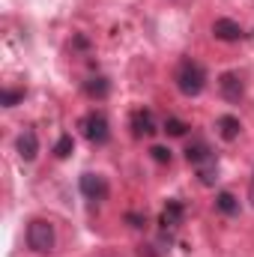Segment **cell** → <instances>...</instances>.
Wrapping results in <instances>:
<instances>
[{
	"label": "cell",
	"instance_id": "9",
	"mask_svg": "<svg viewBox=\"0 0 254 257\" xmlns=\"http://www.w3.org/2000/svg\"><path fill=\"white\" fill-rule=\"evenodd\" d=\"M212 36L221 39V42H239L245 33H242V27H239L233 18H218V21L212 24Z\"/></svg>",
	"mask_w": 254,
	"mask_h": 257
},
{
	"label": "cell",
	"instance_id": "8",
	"mask_svg": "<svg viewBox=\"0 0 254 257\" xmlns=\"http://www.w3.org/2000/svg\"><path fill=\"white\" fill-rule=\"evenodd\" d=\"M159 128H156V120H153V111H147V108H138L135 114H132V135L135 138H150V135H156Z\"/></svg>",
	"mask_w": 254,
	"mask_h": 257
},
{
	"label": "cell",
	"instance_id": "2",
	"mask_svg": "<svg viewBox=\"0 0 254 257\" xmlns=\"http://www.w3.org/2000/svg\"><path fill=\"white\" fill-rule=\"evenodd\" d=\"M57 245V233H54V224L48 218H33L27 224V248L33 254H51Z\"/></svg>",
	"mask_w": 254,
	"mask_h": 257
},
{
	"label": "cell",
	"instance_id": "15",
	"mask_svg": "<svg viewBox=\"0 0 254 257\" xmlns=\"http://www.w3.org/2000/svg\"><path fill=\"white\" fill-rule=\"evenodd\" d=\"M72 150H75L72 135H60V138H57V144H54V156H57V159H69V156H72Z\"/></svg>",
	"mask_w": 254,
	"mask_h": 257
},
{
	"label": "cell",
	"instance_id": "12",
	"mask_svg": "<svg viewBox=\"0 0 254 257\" xmlns=\"http://www.w3.org/2000/svg\"><path fill=\"white\" fill-rule=\"evenodd\" d=\"M215 209L224 212V215H236L239 212V200L233 192H218L215 194Z\"/></svg>",
	"mask_w": 254,
	"mask_h": 257
},
{
	"label": "cell",
	"instance_id": "4",
	"mask_svg": "<svg viewBox=\"0 0 254 257\" xmlns=\"http://www.w3.org/2000/svg\"><path fill=\"white\" fill-rule=\"evenodd\" d=\"M78 189H81V194H84L87 200H93V203H102V200H108V192H111L108 180H105L102 174H93V171L81 174V180H78Z\"/></svg>",
	"mask_w": 254,
	"mask_h": 257
},
{
	"label": "cell",
	"instance_id": "6",
	"mask_svg": "<svg viewBox=\"0 0 254 257\" xmlns=\"http://www.w3.org/2000/svg\"><path fill=\"white\" fill-rule=\"evenodd\" d=\"M15 150H18L21 162H33L39 156V135H36V128H24L18 135V141H15Z\"/></svg>",
	"mask_w": 254,
	"mask_h": 257
},
{
	"label": "cell",
	"instance_id": "20",
	"mask_svg": "<svg viewBox=\"0 0 254 257\" xmlns=\"http://www.w3.org/2000/svg\"><path fill=\"white\" fill-rule=\"evenodd\" d=\"M248 203L254 206V174H251V183H248Z\"/></svg>",
	"mask_w": 254,
	"mask_h": 257
},
{
	"label": "cell",
	"instance_id": "14",
	"mask_svg": "<svg viewBox=\"0 0 254 257\" xmlns=\"http://www.w3.org/2000/svg\"><path fill=\"white\" fill-rule=\"evenodd\" d=\"M197 177H200V186H212V183L218 180V165H215V162L200 165V168H197Z\"/></svg>",
	"mask_w": 254,
	"mask_h": 257
},
{
	"label": "cell",
	"instance_id": "11",
	"mask_svg": "<svg viewBox=\"0 0 254 257\" xmlns=\"http://www.w3.org/2000/svg\"><path fill=\"white\" fill-rule=\"evenodd\" d=\"M215 132H218L221 141H236L239 132H242V123H239V117H233V114H221V117L215 120Z\"/></svg>",
	"mask_w": 254,
	"mask_h": 257
},
{
	"label": "cell",
	"instance_id": "16",
	"mask_svg": "<svg viewBox=\"0 0 254 257\" xmlns=\"http://www.w3.org/2000/svg\"><path fill=\"white\" fill-rule=\"evenodd\" d=\"M165 132H168L171 138H183V135L189 132V126H186L180 117H168V120H165Z\"/></svg>",
	"mask_w": 254,
	"mask_h": 257
},
{
	"label": "cell",
	"instance_id": "3",
	"mask_svg": "<svg viewBox=\"0 0 254 257\" xmlns=\"http://www.w3.org/2000/svg\"><path fill=\"white\" fill-rule=\"evenodd\" d=\"M81 128H84V138L96 147L108 144L111 141V126H108V117L102 111H90L84 120H81Z\"/></svg>",
	"mask_w": 254,
	"mask_h": 257
},
{
	"label": "cell",
	"instance_id": "17",
	"mask_svg": "<svg viewBox=\"0 0 254 257\" xmlns=\"http://www.w3.org/2000/svg\"><path fill=\"white\" fill-rule=\"evenodd\" d=\"M24 99V90H3L0 93V102L6 105V108H12V105H18Z\"/></svg>",
	"mask_w": 254,
	"mask_h": 257
},
{
	"label": "cell",
	"instance_id": "5",
	"mask_svg": "<svg viewBox=\"0 0 254 257\" xmlns=\"http://www.w3.org/2000/svg\"><path fill=\"white\" fill-rule=\"evenodd\" d=\"M218 90H221V96H224L227 102H239V99L245 96V84H242V78H239L236 72H224V75L218 78Z\"/></svg>",
	"mask_w": 254,
	"mask_h": 257
},
{
	"label": "cell",
	"instance_id": "7",
	"mask_svg": "<svg viewBox=\"0 0 254 257\" xmlns=\"http://www.w3.org/2000/svg\"><path fill=\"white\" fill-rule=\"evenodd\" d=\"M183 218H186V206H183V200H168L165 203V209H162V215H159V224L165 227V230H177L180 224H183Z\"/></svg>",
	"mask_w": 254,
	"mask_h": 257
},
{
	"label": "cell",
	"instance_id": "1",
	"mask_svg": "<svg viewBox=\"0 0 254 257\" xmlns=\"http://www.w3.org/2000/svg\"><path fill=\"white\" fill-rule=\"evenodd\" d=\"M174 81H177V90H180L183 96L194 99V96H200V93L206 90V69L197 63V60L186 57V60H180V66H177Z\"/></svg>",
	"mask_w": 254,
	"mask_h": 257
},
{
	"label": "cell",
	"instance_id": "10",
	"mask_svg": "<svg viewBox=\"0 0 254 257\" xmlns=\"http://www.w3.org/2000/svg\"><path fill=\"white\" fill-rule=\"evenodd\" d=\"M186 159H189V165H194V168H200L206 162H215V156H212V150H209L206 141H191L189 147H186Z\"/></svg>",
	"mask_w": 254,
	"mask_h": 257
},
{
	"label": "cell",
	"instance_id": "19",
	"mask_svg": "<svg viewBox=\"0 0 254 257\" xmlns=\"http://www.w3.org/2000/svg\"><path fill=\"white\" fill-rule=\"evenodd\" d=\"M126 221H129V227H144V224H147V218H144V215H138V212H129Z\"/></svg>",
	"mask_w": 254,
	"mask_h": 257
},
{
	"label": "cell",
	"instance_id": "18",
	"mask_svg": "<svg viewBox=\"0 0 254 257\" xmlns=\"http://www.w3.org/2000/svg\"><path fill=\"white\" fill-rule=\"evenodd\" d=\"M150 156H153V162H159V165H171V150L168 147H150Z\"/></svg>",
	"mask_w": 254,
	"mask_h": 257
},
{
	"label": "cell",
	"instance_id": "13",
	"mask_svg": "<svg viewBox=\"0 0 254 257\" xmlns=\"http://www.w3.org/2000/svg\"><path fill=\"white\" fill-rule=\"evenodd\" d=\"M84 93L90 96V99H105L108 93H111V84H108V78H90L87 84H84Z\"/></svg>",
	"mask_w": 254,
	"mask_h": 257
}]
</instances>
